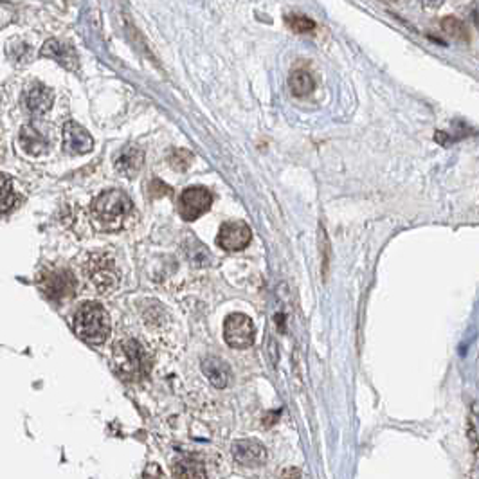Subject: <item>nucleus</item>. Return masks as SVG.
I'll return each instance as SVG.
<instances>
[{
    "mask_svg": "<svg viewBox=\"0 0 479 479\" xmlns=\"http://www.w3.org/2000/svg\"><path fill=\"white\" fill-rule=\"evenodd\" d=\"M202 371L207 377V380L211 382L215 387H218V390L228 386L229 377H231V371H229L228 362L222 361V359H218V357L204 359Z\"/></svg>",
    "mask_w": 479,
    "mask_h": 479,
    "instance_id": "obj_15",
    "label": "nucleus"
},
{
    "mask_svg": "<svg viewBox=\"0 0 479 479\" xmlns=\"http://www.w3.org/2000/svg\"><path fill=\"white\" fill-rule=\"evenodd\" d=\"M191 158H193V157H191L189 151L175 150L170 157V163H171V166L175 168V170L182 171V170H187V168H189Z\"/></svg>",
    "mask_w": 479,
    "mask_h": 479,
    "instance_id": "obj_21",
    "label": "nucleus"
},
{
    "mask_svg": "<svg viewBox=\"0 0 479 479\" xmlns=\"http://www.w3.org/2000/svg\"><path fill=\"white\" fill-rule=\"evenodd\" d=\"M18 141H20L22 150H24L25 154L31 155H42L47 151V148H49L47 137H45L35 125H25L20 130Z\"/></svg>",
    "mask_w": 479,
    "mask_h": 479,
    "instance_id": "obj_14",
    "label": "nucleus"
},
{
    "mask_svg": "<svg viewBox=\"0 0 479 479\" xmlns=\"http://www.w3.org/2000/svg\"><path fill=\"white\" fill-rule=\"evenodd\" d=\"M74 332L89 344H101L110 335L108 313L98 303H85L74 313Z\"/></svg>",
    "mask_w": 479,
    "mask_h": 479,
    "instance_id": "obj_2",
    "label": "nucleus"
},
{
    "mask_svg": "<svg viewBox=\"0 0 479 479\" xmlns=\"http://www.w3.org/2000/svg\"><path fill=\"white\" fill-rule=\"evenodd\" d=\"M90 281L101 294H108L119 285V273L108 254H92L87 265Z\"/></svg>",
    "mask_w": 479,
    "mask_h": 479,
    "instance_id": "obj_5",
    "label": "nucleus"
},
{
    "mask_svg": "<svg viewBox=\"0 0 479 479\" xmlns=\"http://www.w3.org/2000/svg\"><path fill=\"white\" fill-rule=\"evenodd\" d=\"M40 54L44 58H51V60L58 61L67 70H77V67H80L76 49L70 44H67V42L54 40V38L53 40H47L40 49Z\"/></svg>",
    "mask_w": 479,
    "mask_h": 479,
    "instance_id": "obj_12",
    "label": "nucleus"
},
{
    "mask_svg": "<svg viewBox=\"0 0 479 479\" xmlns=\"http://www.w3.org/2000/svg\"><path fill=\"white\" fill-rule=\"evenodd\" d=\"M173 475L175 478H206V472L193 459H182L173 467Z\"/></svg>",
    "mask_w": 479,
    "mask_h": 479,
    "instance_id": "obj_19",
    "label": "nucleus"
},
{
    "mask_svg": "<svg viewBox=\"0 0 479 479\" xmlns=\"http://www.w3.org/2000/svg\"><path fill=\"white\" fill-rule=\"evenodd\" d=\"M142 164H144V151L139 147H134V144L123 148L114 158L116 171L126 179H134L135 175H139V171L142 170Z\"/></svg>",
    "mask_w": 479,
    "mask_h": 479,
    "instance_id": "obj_13",
    "label": "nucleus"
},
{
    "mask_svg": "<svg viewBox=\"0 0 479 479\" xmlns=\"http://www.w3.org/2000/svg\"><path fill=\"white\" fill-rule=\"evenodd\" d=\"M40 289L45 296L54 301L69 299L74 296V290H76V280L69 270L58 268V270H51V273H45L42 276Z\"/></svg>",
    "mask_w": 479,
    "mask_h": 479,
    "instance_id": "obj_7",
    "label": "nucleus"
},
{
    "mask_svg": "<svg viewBox=\"0 0 479 479\" xmlns=\"http://www.w3.org/2000/svg\"><path fill=\"white\" fill-rule=\"evenodd\" d=\"M142 475H144V478H154V475H157V478H163L164 474L161 471H158L157 465H150V467L147 468V472H144V474H142Z\"/></svg>",
    "mask_w": 479,
    "mask_h": 479,
    "instance_id": "obj_22",
    "label": "nucleus"
},
{
    "mask_svg": "<svg viewBox=\"0 0 479 479\" xmlns=\"http://www.w3.org/2000/svg\"><path fill=\"white\" fill-rule=\"evenodd\" d=\"M420 2H422L423 8H429V9H436L443 4V0H420Z\"/></svg>",
    "mask_w": 479,
    "mask_h": 479,
    "instance_id": "obj_23",
    "label": "nucleus"
},
{
    "mask_svg": "<svg viewBox=\"0 0 479 479\" xmlns=\"http://www.w3.org/2000/svg\"><path fill=\"white\" fill-rule=\"evenodd\" d=\"M94 222L105 231H118L130 218L134 206L126 193L119 189H110L96 197L90 206Z\"/></svg>",
    "mask_w": 479,
    "mask_h": 479,
    "instance_id": "obj_1",
    "label": "nucleus"
},
{
    "mask_svg": "<svg viewBox=\"0 0 479 479\" xmlns=\"http://www.w3.org/2000/svg\"><path fill=\"white\" fill-rule=\"evenodd\" d=\"M442 29L445 31L447 35L451 38H454V40H459V42H468V31H467V25L463 24L459 18L456 17H445L442 20Z\"/></svg>",
    "mask_w": 479,
    "mask_h": 479,
    "instance_id": "obj_17",
    "label": "nucleus"
},
{
    "mask_svg": "<svg viewBox=\"0 0 479 479\" xmlns=\"http://www.w3.org/2000/svg\"><path fill=\"white\" fill-rule=\"evenodd\" d=\"M285 22H287L289 29H292L294 33L299 35L312 33L313 29H316V22L310 20L309 17H303V15H287Z\"/></svg>",
    "mask_w": 479,
    "mask_h": 479,
    "instance_id": "obj_20",
    "label": "nucleus"
},
{
    "mask_svg": "<svg viewBox=\"0 0 479 479\" xmlns=\"http://www.w3.org/2000/svg\"><path fill=\"white\" fill-rule=\"evenodd\" d=\"M289 87L294 96L303 98V96H309L312 92L316 83H313V77L306 70H294L289 77Z\"/></svg>",
    "mask_w": 479,
    "mask_h": 479,
    "instance_id": "obj_16",
    "label": "nucleus"
},
{
    "mask_svg": "<svg viewBox=\"0 0 479 479\" xmlns=\"http://www.w3.org/2000/svg\"><path fill=\"white\" fill-rule=\"evenodd\" d=\"M15 204V189L8 175L0 173V213L9 211Z\"/></svg>",
    "mask_w": 479,
    "mask_h": 479,
    "instance_id": "obj_18",
    "label": "nucleus"
},
{
    "mask_svg": "<svg viewBox=\"0 0 479 479\" xmlns=\"http://www.w3.org/2000/svg\"><path fill=\"white\" fill-rule=\"evenodd\" d=\"M213 204V197L207 187L193 186L187 187L179 197V215L186 222H195L202 215L209 211Z\"/></svg>",
    "mask_w": 479,
    "mask_h": 479,
    "instance_id": "obj_6",
    "label": "nucleus"
},
{
    "mask_svg": "<svg viewBox=\"0 0 479 479\" xmlns=\"http://www.w3.org/2000/svg\"><path fill=\"white\" fill-rule=\"evenodd\" d=\"M94 147V141L89 132L82 125L67 121L63 126V150L70 155L89 154Z\"/></svg>",
    "mask_w": 479,
    "mask_h": 479,
    "instance_id": "obj_10",
    "label": "nucleus"
},
{
    "mask_svg": "<svg viewBox=\"0 0 479 479\" xmlns=\"http://www.w3.org/2000/svg\"><path fill=\"white\" fill-rule=\"evenodd\" d=\"M232 458L244 467L258 468L267 461V449L254 440H238L232 443Z\"/></svg>",
    "mask_w": 479,
    "mask_h": 479,
    "instance_id": "obj_9",
    "label": "nucleus"
},
{
    "mask_svg": "<svg viewBox=\"0 0 479 479\" xmlns=\"http://www.w3.org/2000/svg\"><path fill=\"white\" fill-rule=\"evenodd\" d=\"M53 90L42 85V83H35V85L27 87L24 92V98H22L24 108L33 116H44L45 112H49L51 106H53Z\"/></svg>",
    "mask_w": 479,
    "mask_h": 479,
    "instance_id": "obj_11",
    "label": "nucleus"
},
{
    "mask_svg": "<svg viewBox=\"0 0 479 479\" xmlns=\"http://www.w3.org/2000/svg\"><path fill=\"white\" fill-rule=\"evenodd\" d=\"M251 238L252 232L247 223L235 220V222H225L222 228H220L216 244H218V247H222L223 251L238 252L244 251V249L251 244Z\"/></svg>",
    "mask_w": 479,
    "mask_h": 479,
    "instance_id": "obj_8",
    "label": "nucleus"
},
{
    "mask_svg": "<svg viewBox=\"0 0 479 479\" xmlns=\"http://www.w3.org/2000/svg\"><path fill=\"white\" fill-rule=\"evenodd\" d=\"M256 335L254 323L245 313H231L223 321V339L231 348L247 349L251 348Z\"/></svg>",
    "mask_w": 479,
    "mask_h": 479,
    "instance_id": "obj_4",
    "label": "nucleus"
},
{
    "mask_svg": "<svg viewBox=\"0 0 479 479\" xmlns=\"http://www.w3.org/2000/svg\"><path fill=\"white\" fill-rule=\"evenodd\" d=\"M112 364L119 377L126 380H137L147 373V355L137 341L123 339L114 344Z\"/></svg>",
    "mask_w": 479,
    "mask_h": 479,
    "instance_id": "obj_3",
    "label": "nucleus"
},
{
    "mask_svg": "<svg viewBox=\"0 0 479 479\" xmlns=\"http://www.w3.org/2000/svg\"><path fill=\"white\" fill-rule=\"evenodd\" d=\"M387 2H394V0H387Z\"/></svg>",
    "mask_w": 479,
    "mask_h": 479,
    "instance_id": "obj_24",
    "label": "nucleus"
}]
</instances>
